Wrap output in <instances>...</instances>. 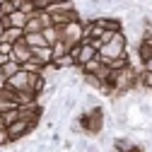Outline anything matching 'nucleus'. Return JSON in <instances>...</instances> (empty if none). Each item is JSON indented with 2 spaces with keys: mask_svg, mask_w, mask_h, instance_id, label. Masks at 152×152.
Wrapping results in <instances>:
<instances>
[{
  "mask_svg": "<svg viewBox=\"0 0 152 152\" xmlns=\"http://www.w3.org/2000/svg\"><path fill=\"white\" fill-rule=\"evenodd\" d=\"M126 51H128V36H126V31H116V34L111 36V41H106L97 53H99L102 63H106V61H111V58L123 56Z\"/></svg>",
  "mask_w": 152,
  "mask_h": 152,
  "instance_id": "f257e3e1",
  "label": "nucleus"
},
{
  "mask_svg": "<svg viewBox=\"0 0 152 152\" xmlns=\"http://www.w3.org/2000/svg\"><path fill=\"white\" fill-rule=\"evenodd\" d=\"M7 133H10V140H12V142H22L27 135L34 133V126H31L29 121H24V118H17L15 123L7 126Z\"/></svg>",
  "mask_w": 152,
  "mask_h": 152,
  "instance_id": "f03ea898",
  "label": "nucleus"
},
{
  "mask_svg": "<svg viewBox=\"0 0 152 152\" xmlns=\"http://www.w3.org/2000/svg\"><path fill=\"white\" fill-rule=\"evenodd\" d=\"M29 77H31V75H29V72H24V70L20 68V70L12 75V77H7V80H5V85H7L10 89H15V92H22V89H29Z\"/></svg>",
  "mask_w": 152,
  "mask_h": 152,
  "instance_id": "7ed1b4c3",
  "label": "nucleus"
},
{
  "mask_svg": "<svg viewBox=\"0 0 152 152\" xmlns=\"http://www.w3.org/2000/svg\"><path fill=\"white\" fill-rule=\"evenodd\" d=\"M92 22H97L102 29L106 31H123V20L121 17H111V15H99V17H94Z\"/></svg>",
  "mask_w": 152,
  "mask_h": 152,
  "instance_id": "20e7f679",
  "label": "nucleus"
},
{
  "mask_svg": "<svg viewBox=\"0 0 152 152\" xmlns=\"http://www.w3.org/2000/svg\"><path fill=\"white\" fill-rule=\"evenodd\" d=\"M51 20H53V27H65L72 20H80V12H77V7L65 10V12H51Z\"/></svg>",
  "mask_w": 152,
  "mask_h": 152,
  "instance_id": "39448f33",
  "label": "nucleus"
},
{
  "mask_svg": "<svg viewBox=\"0 0 152 152\" xmlns=\"http://www.w3.org/2000/svg\"><path fill=\"white\" fill-rule=\"evenodd\" d=\"M10 58L22 65V63L31 61V48H29L24 41H17V44H12V56H10Z\"/></svg>",
  "mask_w": 152,
  "mask_h": 152,
  "instance_id": "423d86ee",
  "label": "nucleus"
},
{
  "mask_svg": "<svg viewBox=\"0 0 152 152\" xmlns=\"http://www.w3.org/2000/svg\"><path fill=\"white\" fill-rule=\"evenodd\" d=\"M31 58H34V61H39L41 65H48V63H53V51H51V46L31 48Z\"/></svg>",
  "mask_w": 152,
  "mask_h": 152,
  "instance_id": "0eeeda50",
  "label": "nucleus"
},
{
  "mask_svg": "<svg viewBox=\"0 0 152 152\" xmlns=\"http://www.w3.org/2000/svg\"><path fill=\"white\" fill-rule=\"evenodd\" d=\"M36 102H39V94H34L31 89L15 92V104L17 106H27V104H36Z\"/></svg>",
  "mask_w": 152,
  "mask_h": 152,
  "instance_id": "6e6552de",
  "label": "nucleus"
},
{
  "mask_svg": "<svg viewBox=\"0 0 152 152\" xmlns=\"http://www.w3.org/2000/svg\"><path fill=\"white\" fill-rule=\"evenodd\" d=\"M22 41L29 46V48H39V46H48L46 41H44V34L41 31H24V36H22Z\"/></svg>",
  "mask_w": 152,
  "mask_h": 152,
  "instance_id": "1a4fd4ad",
  "label": "nucleus"
},
{
  "mask_svg": "<svg viewBox=\"0 0 152 152\" xmlns=\"http://www.w3.org/2000/svg\"><path fill=\"white\" fill-rule=\"evenodd\" d=\"M22 36H24V29H17V27H7L3 31V36H0V41H7V44H17V41H22Z\"/></svg>",
  "mask_w": 152,
  "mask_h": 152,
  "instance_id": "9d476101",
  "label": "nucleus"
},
{
  "mask_svg": "<svg viewBox=\"0 0 152 152\" xmlns=\"http://www.w3.org/2000/svg\"><path fill=\"white\" fill-rule=\"evenodd\" d=\"M27 20H29V15H24L20 10H15L12 15H7V24L10 27H17V29H24L27 27Z\"/></svg>",
  "mask_w": 152,
  "mask_h": 152,
  "instance_id": "9b49d317",
  "label": "nucleus"
},
{
  "mask_svg": "<svg viewBox=\"0 0 152 152\" xmlns=\"http://www.w3.org/2000/svg\"><path fill=\"white\" fill-rule=\"evenodd\" d=\"M53 65L58 68V70H75L77 65H75V58L70 53H65V56H61V58H53Z\"/></svg>",
  "mask_w": 152,
  "mask_h": 152,
  "instance_id": "f8f14e48",
  "label": "nucleus"
},
{
  "mask_svg": "<svg viewBox=\"0 0 152 152\" xmlns=\"http://www.w3.org/2000/svg\"><path fill=\"white\" fill-rule=\"evenodd\" d=\"M111 145H113V147H118L121 152H130L133 147H135L133 138H128V135H118V138H113V140H111Z\"/></svg>",
  "mask_w": 152,
  "mask_h": 152,
  "instance_id": "ddd939ff",
  "label": "nucleus"
},
{
  "mask_svg": "<svg viewBox=\"0 0 152 152\" xmlns=\"http://www.w3.org/2000/svg\"><path fill=\"white\" fill-rule=\"evenodd\" d=\"M41 34H44V41H46L48 46H53L56 41L61 39V29H58V27H53V24H51V27H44Z\"/></svg>",
  "mask_w": 152,
  "mask_h": 152,
  "instance_id": "4468645a",
  "label": "nucleus"
},
{
  "mask_svg": "<svg viewBox=\"0 0 152 152\" xmlns=\"http://www.w3.org/2000/svg\"><path fill=\"white\" fill-rule=\"evenodd\" d=\"M102 65H104V63H102V58H99V53H97V56H94L92 61H87L85 65H80V70H82L85 75H94V72H97V70H99Z\"/></svg>",
  "mask_w": 152,
  "mask_h": 152,
  "instance_id": "2eb2a0df",
  "label": "nucleus"
},
{
  "mask_svg": "<svg viewBox=\"0 0 152 152\" xmlns=\"http://www.w3.org/2000/svg\"><path fill=\"white\" fill-rule=\"evenodd\" d=\"M17 70H20V63L10 58V61H7L3 68H0V77H3V80H7V77H12V75H15Z\"/></svg>",
  "mask_w": 152,
  "mask_h": 152,
  "instance_id": "dca6fc26",
  "label": "nucleus"
},
{
  "mask_svg": "<svg viewBox=\"0 0 152 152\" xmlns=\"http://www.w3.org/2000/svg\"><path fill=\"white\" fill-rule=\"evenodd\" d=\"M135 53H138V58H140V65H142V63L150 58V56H152V44H150V41H140Z\"/></svg>",
  "mask_w": 152,
  "mask_h": 152,
  "instance_id": "f3484780",
  "label": "nucleus"
},
{
  "mask_svg": "<svg viewBox=\"0 0 152 152\" xmlns=\"http://www.w3.org/2000/svg\"><path fill=\"white\" fill-rule=\"evenodd\" d=\"M51 51H53V58H61V56H65V53L70 51V44L63 41V39H58V41L51 46Z\"/></svg>",
  "mask_w": 152,
  "mask_h": 152,
  "instance_id": "a211bd4d",
  "label": "nucleus"
},
{
  "mask_svg": "<svg viewBox=\"0 0 152 152\" xmlns=\"http://www.w3.org/2000/svg\"><path fill=\"white\" fill-rule=\"evenodd\" d=\"M20 68H22L24 72H29V75H39V72L44 70V65H41L39 61H34V58H31V61H27V63H22Z\"/></svg>",
  "mask_w": 152,
  "mask_h": 152,
  "instance_id": "6ab92c4d",
  "label": "nucleus"
},
{
  "mask_svg": "<svg viewBox=\"0 0 152 152\" xmlns=\"http://www.w3.org/2000/svg\"><path fill=\"white\" fill-rule=\"evenodd\" d=\"M82 85H87V87H92L94 92H99V87H102L104 82H102V80L97 77V75H85V72H82Z\"/></svg>",
  "mask_w": 152,
  "mask_h": 152,
  "instance_id": "aec40b11",
  "label": "nucleus"
},
{
  "mask_svg": "<svg viewBox=\"0 0 152 152\" xmlns=\"http://www.w3.org/2000/svg\"><path fill=\"white\" fill-rule=\"evenodd\" d=\"M41 29H44V24H41V20H39V17H36V12H34V15H29L24 31H41Z\"/></svg>",
  "mask_w": 152,
  "mask_h": 152,
  "instance_id": "412c9836",
  "label": "nucleus"
},
{
  "mask_svg": "<svg viewBox=\"0 0 152 152\" xmlns=\"http://www.w3.org/2000/svg\"><path fill=\"white\" fill-rule=\"evenodd\" d=\"M0 118H3V123H5V128H7L10 123H15L17 118H20V111H17V109H10V111H3V113H0Z\"/></svg>",
  "mask_w": 152,
  "mask_h": 152,
  "instance_id": "4be33fe9",
  "label": "nucleus"
},
{
  "mask_svg": "<svg viewBox=\"0 0 152 152\" xmlns=\"http://www.w3.org/2000/svg\"><path fill=\"white\" fill-rule=\"evenodd\" d=\"M82 97H85V109H92V106H97V104H99L97 92H85Z\"/></svg>",
  "mask_w": 152,
  "mask_h": 152,
  "instance_id": "5701e85b",
  "label": "nucleus"
},
{
  "mask_svg": "<svg viewBox=\"0 0 152 152\" xmlns=\"http://www.w3.org/2000/svg\"><path fill=\"white\" fill-rule=\"evenodd\" d=\"M68 130H70V135H85V133H82V126H80L77 118L70 121V128H68Z\"/></svg>",
  "mask_w": 152,
  "mask_h": 152,
  "instance_id": "b1692460",
  "label": "nucleus"
},
{
  "mask_svg": "<svg viewBox=\"0 0 152 152\" xmlns=\"http://www.w3.org/2000/svg\"><path fill=\"white\" fill-rule=\"evenodd\" d=\"M7 145H12L10 133H7V128H0V150H3V147H7Z\"/></svg>",
  "mask_w": 152,
  "mask_h": 152,
  "instance_id": "393cba45",
  "label": "nucleus"
},
{
  "mask_svg": "<svg viewBox=\"0 0 152 152\" xmlns=\"http://www.w3.org/2000/svg\"><path fill=\"white\" fill-rule=\"evenodd\" d=\"M138 109H140V113H142V116H147V118L152 116V106H150V104H147L145 99H142V102L138 104Z\"/></svg>",
  "mask_w": 152,
  "mask_h": 152,
  "instance_id": "a878e982",
  "label": "nucleus"
},
{
  "mask_svg": "<svg viewBox=\"0 0 152 152\" xmlns=\"http://www.w3.org/2000/svg\"><path fill=\"white\" fill-rule=\"evenodd\" d=\"M51 3H53V0H34V7L36 10H48Z\"/></svg>",
  "mask_w": 152,
  "mask_h": 152,
  "instance_id": "bb28decb",
  "label": "nucleus"
},
{
  "mask_svg": "<svg viewBox=\"0 0 152 152\" xmlns=\"http://www.w3.org/2000/svg\"><path fill=\"white\" fill-rule=\"evenodd\" d=\"M0 53L12 56V44H7V41H0Z\"/></svg>",
  "mask_w": 152,
  "mask_h": 152,
  "instance_id": "cd10ccee",
  "label": "nucleus"
},
{
  "mask_svg": "<svg viewBox=\"0 0 152 152\" xmlns=\"http://www.w3.org/2000/svg\"><path fill=\"white\" fill-rule=\"evenodd\" d=\"M85 152H102V150H99V145H97V142L87 140V147H85Z\"/></svg>",
  "mask_w": 152,
  "mask_h": 152,
  "instance_id": "c85d7f7f",
  "label": "nucleus"
},
{
  "mask_svg": "<svg viewBox=\"0 0 152 152\" xmlns=\"http://www.w3.org/2000/svg\"><path fill=\"white\" fill-rule=\"evenodd\" d=\"M10 24H7V17H0V36H3V31L7 29Z\"/></svg>",
  "mask_w": 152,
  "mask_h": 152,
  "instance_id": "c756f323",
  "label": "nucleus"
},
{
  "mask_svg": "<svg viewBox=\"0 0 152 152\" xmlns=\"http://www.w3.org/2000/svg\"><path fill=\"white\" fill-rule=\"evenodd\" d=\"M61 145H63V150H65V152H68V150H72V147H75V142H72V140H63V142H61Z\"/></svg>",
  "mask_w": 152,
  "mask_h": 152,
  "instance_id": "7c9ffc66",
  "label": "nucleus"
},
{
  "mask_svg": "<svg viewBox=\"0 0 152 152\" xmlns=\"http://www.w3.org/2000/svg\"><path fill=\"white\" fill-rule=\"evenodd\" d=\"M142 70H152V56H150V58L142 63Z\"/></svg>",
  "mask_w": 152,
  "mask_h": 152,
  "instance_id": "2f4dec72",
  "label": "nucleus"
},
{
  "mask_svg": "<svg viewBox=\"0 0 152 152\" xmlns=\"http://www.w3.org/2000/svg\"><path fill=\"white\" fill-rule=\"evenodd\" d=\"M7 61H10V56H5V53H0V68H3V65H5Z\"/></svg>",
  "mask_w": 152,
  "mask_h": 152,
  "instance_id": "473e14b6",
  "label": "nucleus"
},
{
  "mask_svg": "<svg viewBox=\"0 0 152 152\" xmlns=\"http://www.w3.org/2000/svg\"><path fill=\"white\" fill-rule=\"evenodd\" d=\"M130 152H145V147H142V145H135V147H133Z\"/></svg>",
  "mask_w": 152,
  "mask_h": 152,
  "instance_id": "72a5a7b5",
  "label": "nucleus"
},
{
  "mask_svg": "<svg viewBox=\"0 0 152 152\" xmlns=\"http://www.w3.org/2000/svg\"><path fill=\"white\" fill-rule=\"evenodd\" d=\"M106 152H121V150H118V147H113V145H109V150H106Z\"/></svg>",
  "mask_w": 152,
  "mask_h": 152,
  "instance_id": "f704fd0d",
  "label": "nucleus"
},
{
  "mask_svg": "<svg viewBox=\"0 0 152 152\" xmlns=\"http://www.w3.org/2000/svg\"><path fill=\"white\" fill-rule=\"evenodd\" d=\"M72 3H77V0H72Z\"/></svg>",
  "mask_w": 152,
  "mask_h": 152,
  "instance_id": "c9c22d12",
  "label": "nucleus"
}]
</instances>
